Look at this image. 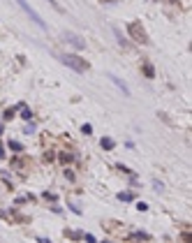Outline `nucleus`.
I'll return each mask as SVG.
<instances>
[{
	"label": "nucleus",
	"mask_w": 192,
	"mask_h": 243,
	"mask_svg": "<svg viewBox=\"0 0 192 243\" xmlns=\"http://www.w3.org/2000/svg\"><path fill=\"white\" fill-rule=\"evenodd\" d=\"M58 60H60L63 65H67V67H72L74 72H79V74L88 70V63H86L83 58L74 56V53H60V56H58Z\"/></svg>",
	"instance_id": "1"
},
{
	"label": "nucleus",
	"mask_w": 192,
	"mask_h": 243,
	"mask_svg": "<svg viewBox=\"0 0 192 243\" xmlns=\"http://www.w3.org/2000/svg\"><path fill=\"white\" fill-rule=\"evenodd\" d=\"M127 30H130V35H132V39H137L139 44H148V35H146V30H144V26L141 23H130V28H127Z\"/></svg>",
	"instance_id": "2"
},
{
	"label": "nucleus",
	"mask_w": 192,
	"mask_h": 243,
	"mask_svg": "<svg viewBox=\"0 0 192 243\" xmlns=\"http://www.w3.org/2000/svg\"><path fill=\"white\" fill-rule=\"evenodd\" d=\"M16 3H19V7H21L23 12H26V14H28V16H30V19H33L35 23H37V26H39V28H42V30H46V23L42 21V16H39V14H37V12H35V9L30 7V5H28V0H16Z\"/></svg>",
	"instance_id": "3"
},
{
	"label": "nucleus",
	"mask_w": 192,
	"mask_h": 243,
	"mask_svg": "<svg viewBox=\"0 0 192 243\" xmlns=\"http://www.w3.org/2000/svg\"><path fill=\"white\" fill-rule=\"evenodd\" d=\"M63 37H65V42H69L72 46H77V49H83L86 42L79 37V35H74V33H63Z\"/></svg>",
	"instance_id": "4"
},
{
	"label": "nucleus",
	"mask_w": 192,
	"mask_h": 243,
	"mask_svg": "<svg viewBox=\"0 0 192 243\" xmlns=\"http://www.w3.org/2000/svg\"><path fill=\"white\" fill-rule=\"evenodd\" d=\"M109 79H111V81H114V84H116V86H118V88H120V90H123V93H125V95H130V88H127V84H125V81H123V79H118V76H114V74H109Z\"/></svg>",
	"instance_id": "5"
},
{
	"label": "nucleus",
	"mask_w": 192,
	"mask_h": 243,
	"mask_svg": "<svg viewBox=\"0 0 192 243\" xmlns=\"http://www.w3.org/2000/svg\"><path fill=\"white\" fill-rule=\"evenodd\" d=\"M100 146L104 148V151H111V148H114V139H109V137H104V139L100 141Z\"/></svg>",
	"instance_id": "6"
},
{
	"label": "nucleus",
	"mask_w": 192,
	"mask_h": 243,
	"mask_svg": "<svg viewBox=\"0 0 192 243\" xmlns=\"http://www.w3.org/2000/svg\"><path fill=\"white\" fill-rule=\"evenodd\" d=\"M144 74H146L148 79H153V76H155V70H153V65H150V63L144 65Z\"/></svg>",
	"instance_id": "7"
},
{
	"label": "nucleus",
	"mask_w": 192,
	"mask_h": 243,
	"mask_svg": "<svg viewBox=\"0 0 192 243\" xmlns=\"http://www.w3.org/2000/svg\"><path fill=\"white\" fill-rule=\"evenodd\" d=\"M9 148H12L14 153H21V151H23V146L19 144V141H9Z\"/></svg>",
	"instance_id": "8"
},
{
	"label": "nucleus",
	"mask_w": 192,
	"mask_h": 243,
	"mask_svg": "<svg viewBox=\"0 0 192 243\" xmlns=\"http://www.w3.org/2000/svg\"><path fill=\"white\" fill-rule=\"evenodd\" d=\"M114 35H116V37H118V42L123 44V46H127V39L123 37V35H120V30H118V28H114Z\"/></svg>",
	"instance_id": "9"
},
{
	"label": "nucleus",
	"mask_w": 192,
	"mask_h": 243,
	"mask_svg": "<svg viewBox=\"0 0 192 243\" xmlns=\"http://www.w3.org/2000/svg\"><path fill=\"white\" fill-rule=\"evenodd\" d=\"M118 199H123V201H132V199H134V194H132V192H120V194H118Z\"/></svg>",
	"instance_id": "10"
},
{
	"label": "nucleus",
	"mask_w": 192,
	"mask_h": 243,
	"mask_svg": "<svg viewBox=\"0 0 192 243\" xmlns=\"http://www.w3.org/2000/svg\"><path fill=\"white\" fill-rule=\"evenodd\" d=\"M21 116L26 118V121H30V118H33V114H30V109H28V106H23V109H21Z\"/></svg>",
	"instance_id": "11"
},
{
	"label": "nucleus",
	"mask_w": 192,
	"mask_h": 243,
	"mask_svg": "<svg viewBox=\"0 0 192 243\" xmlns=\"http://www.w3.org/2000/svg\"><path fill=\"white\" fill-rule=\"evenodd\" d=\"M81 132H83V134H90V132H93V127L86 123V125H81Z\"/></svg>",
	"instance_id": "12"
},
{
	"label": "nucleus",
	"mask_w": 192,
	"mask_h": 243,
	"mask_svg": "<svg viewBox=\"0 0 192 243\" xmlns=\"http://www.w3.org/2000/svg\"><path fill=\"white\" fill-rule=\"evenodd\" d=\"M132 239H148V234H144V232H134V234H132Z\"/></svg>",
	"instance_id": "13"
},
{
	"label": "nucleus",
	"mask_w": 192,
	"mask_h": 243,
	"mask_svg": "<svg viewBox=\"0 0 192 243\" xmlns=\"http://www.w3.org/2000/svg\"><path fill=\"white\" fill-rule=\"evenodd\" d=\"M46 3H49V5H51V7H56V9H60V7H58V3H56V0H46Z\"/></svg>",
	"instance_id": "14"
},
{
	"label": "nucleus",
	"mask_w": 192,
	"mask_h": 243,
	"mask_svg": "<svg viewBox=\"0 0 192 243\" xmlns=\"http://www.w3.org/2000/svg\"><path fill=\"white\" fill-rule=\"evenodd\" d=\"M5 155V151H3V146H0V158H3Z\"/></svg>",
	"instance_id": "15"
},
{
	"label": "nucleus",
	"mask_w": 192,
	"mask_h": 243,
	"mask_svg": "<svg viewBox=\"0 0 192 243\" xmlns=\"http://www.w3.org/2000/svg\"><path fill=\"white\" fill-rule=\"evenodd\" d=\"M0 134H3V125H0Z\"/></svg>",
	"instance_id": "16"
},
{
	"label": "nucleus",
	"mask_w": 192,
	"mask_h": 243,
	"mask_svg": "<svg viewBox=\"0 0 192 243\" xmlns=\"http://www.w3.org/2000/svg\"><path fill=\"white\" fill-rule=\"evenodd\" d=\"M169 3H176V0H169Z\"/></svg>",
	"instance_id": "17"
}]
</instances>
